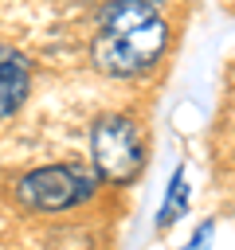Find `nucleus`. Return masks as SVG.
I'll use <instances>...</instances> for the list:
<instances>
[{"label": "nucleus", "mask_w": 235, "mask_h": 250, "mask_svg": "<svg viewBox=\"0 0 235 250\" xmlns=\"http://www.w3.org/2000/svg\"><path fill=\"white\" fill-rule=\"evenodd\" d=\"M94 195V176L74 164H47L16 184V199L27 211H70Z\"/></svg>", "instance_id": "7ed1b4c3"}, {"label": "nucleus", "mask_w": 235, "mask_h": 250, "mask_svg": "<svg viewBox=\"0 0 235 250\" xmlns=\"http://www.w3.org/2000/svg\"><path fill=\"white\" fill-rule=\"evenodd\" d=\"M90 156L94 168L106 184H133L145 168V141L133 117L125 113H106L90 129Z\"/></svg>", "instance_id": "f03ea898"}, {"label": "nucleus", "mask_w": 235, "mask_h": 250, "mask_svg": "<svg viewBox=\"0 0 235 250\" xmlns=\"http://www.w3.org/2000/svg\"><path fill=\"white\" fill-rule=\"evenodd\" d=\"M184 207H188V184H184V168H176V172H172V180H168V195H164V207H161L157 223H161V227H168Z\"/></svg>", "instance_id": "423d86ee"}, {"label": "nucleus", "mask_w": 235, "mask_h": 250, "mask_svg": "<svg viewBox=\"0 0 235 250\" xmlns=\"http://www.w3.org/2000/svg\"><path fill=\"white\" fill-rule=\"evenodd\" d=\"M208 234H212V227H200V230H196V234H192V242H188V246H184V250H200V246H204V242H208Z\"/></svg>", "instance_id": "0eeeda50"}, {"label": "nucleus", "mask_w": 235, "mask_h": 250, "mask_svg": "<svg viewBox=\"0 0 235 250\" xmlns=\"http://www.w3.org/2000/svg\"><path fill=\"white\" fill-rule=\"evenodd\" d=\"M31 90V66L20 51L0 47V117H12Z\"/></svg>", "instance_id": "20e7f679"}, {"label": "nucleus", "mask_w": 235, "mask_h": 250, "mask_svg": "<svg viewBox=\"0 0 235 250\" xmlns=\"http://www.w3.org/2000/svg\"><path fill=\"white\" fill-rule=\"evenodd\" d=\"M161 20V0H106L98 12V31H125Z\"/></svg>", "instance_id": "39448f33"}, {"label": "nucleus", "mask_w": 235, "mask_h": 250, "mask_svg": "<svg viewBox=\"0 0 235 250\" xmlns=\"http://www.w3.org/2000/svg\"><path fill=\"white\" fill-rule=\"evenodd\" d=\"M164 47H168V27H164V20H153V23L125 27V31H98L90 59L102 74L133 78V74H145L164 55Z\"/></svg>", "instance_id": "f257e3e1"}]
</instances>
